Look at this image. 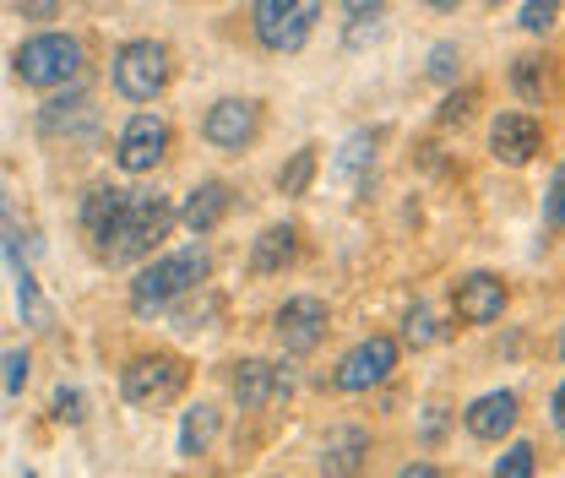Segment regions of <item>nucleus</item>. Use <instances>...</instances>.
I'll use <instances>...</instances> for the list:
<instances>
[{
	"mask_svg": "<svg viewBox=\"0 0 565 478\" xmlns=\"http://www.w3.org/2000/svg\"><path fill=\"white\" fill-rule=\"evenodd\" d=\"M212 273V256L202 245H185V251H174V256H158V262H147L131 283V316L137 321H152V316H163V310H174L191 288H202Z\"/></svg>",
	"mask_w": 565,
	"mask_h": 478,
	"instance_id": "nucleus-1",
	"label": "nucleus"
},
{
	"mask_svg": "<svg viewBox=\"0 0 565 478\" xmlns=\"http://www.w3.org/2000/svg\"><path fill=\"white\" fill-rule=\"evenodd\" d=\"M82 71H87V50L71 33H33L11 55V76L33 93H61L71 82H82Z\"/></svg>",
	"mask_w": 565,
	"mask_h": 478,
	"instance_id": "nucleus-2",
	"label": "nucleus"
},
{
	"mask_svg": "<svg viewBox=\"0 0 565 478\" xmlns=\"http://www.w3.org/2000/svg\"><path fill=\"white\" fill-rule=\"evenodd\" d=\"M180 223V212H174V196H163V191H126V217H120V234H115V245H109V267H126V262H147L163 240H169V229Z\"/></svg>",
	"mask_w": 565,
	"mask_h": 478,
	"instance_id": "nucleus-3",
	"label": "nucleus"
},
{
	"mask_svg": "<svg viewBox=\"0 0 565 478\" xmlns=\"http://www.w3.org/2000/svg\"><path fill=\"white\" fill-rule=\"evenodd\" d=\"M169 76H174V61H169V44L163 39H131L109 61V82H115V93L126 104H152L169 87Z\"/></svg>",
	"mask_w": 565,
	"mask_h": 478,
	"instance_id": "nucleus-4",
	"label": "nucleus"
},
{
	"mask_svg": "<svg viewBox=\"0 0 565 478\" xmlns=\"http://www.w3.org/2000/svg\"><path fill=\"white\" fill-rule=\"evenodd\" d=\"M191 386V364L180 353H137L126 370H120V397L131 408H163L174 403L180 392Z\"/></svg>",
	"mask_w": 565,
	"mask_h": 478,
	"instance_id": "nucleus-5",
	"label": "nucleus"
},
{
	"mask_svg": "<svg viewBox=\"0 0 565 478\" xmlns=\"http://www.w3.org/2000/svg\"><path fill=\"white\" fill-rule=\"evenodd\" d=\"M316 22H321V0H256L250 6V33L273 55L305 50L310 33H316Z\"/></svg>",
	"mask_w": 565,
	"mask_h": 478,
	"instance_id": "nucleus-6",
	"label": "nucleus"
},
{
	"mask_svg": "<svg viewBox=\"0 0 565 478\" xmlns=\"http://www.w3.org/2000/svg\"><path fill=\"white\" fill-rule=\"evenodd\" d=\"M169 147H174L169 120L152 115V109H141V115H131V120L120 126V137H115V163H120L126 174H152V169L169 158Z\"/></svg>",
	"mask_w": 565,
	"mask_h": 478,
	"instance_id": "nucleus-7",
	"label": "nucleus"
},
{
	"mask_svg": "<svg viewBox=\"0 0 565 478\" xmlns=\"http://www.w3.org/2000/svg\"><path fill=\"white\" fill-rule=\"evenodd\" d=\"M327 327H332V310H327V299H316V294L282 299L278 316H273V338H278L282 353H316V348L327 342Z\"/></svg>",
	"mask_w": 565,
	"mask_h": 478,
	"instance_id": "nucleus-8",
	"label": "nucleus"
},
{
	"mask_svg": "<svg viewBox=\"0 0 565 478\" xmlns=\"http://www.w3.org/2000/svg\"><path fill=\"white\" fill-rule=\"evenodd\" d=\"M262 137V104L256 98H217L202 115V141L217 152H245Z\"/></svg>",
	"mask_w": 565,
	"mask_h": 478,
	"instance_id": "nucleus-9",
	"label": "nucleus"
},
{
	"mask_svg": "<svg viewBox=\"0 0 565 478\" xmlns=\"http://www.w3.org/2000/svg\"><path fill=\"white\" fill-rule=\"evenodd\" d=\"M288 392H294V375H288L282 364H273V359H239L234 375H228V397H234L245 413L288 403Z\"/></svg>",
	"mask_w": 565,
	"mask_h": 478,
	"instance_id": "nucleus-10",
	"label": "nucleus"
},
{
	"mask_svg": "<svg viewBox=\"0 0 565 478\" xmlns=\"http://www.w3.org/2000/svg\"><path fill=\"white\" fill-rule=\"evenodd\" d=\"M392 370H397V338H364L353 342L343 364L332 370V386L338 392H370V386L392 381Z\"/></svg>",
	"mask_w": 565,
	"mask_h": 478,
	"instance_id": "nucleus-11",
	"label": "nucleus"
},
{
	"mask_svg": "<svg viewBox=\"0 0 565 478\" xmlns=\"http://www.w3.org/2000/svg\"><path fill=\"white\" fill-rule=\"evenodd\" d=\"M39 131L50 141H87L93 131H98V109H93V98H87V87L82 82H71V87H61L44 109H39Z\"/></svg>",
	"mask_w": 565,
	"mask_h": 478,
	"instance_id": "nucleus-12",
	"label": "nucleus"
},
{
	"mask_svg": "<svg viewBox=\"0 0 565 478\" xmlns=\"http://www.w3.org/2000/svg\"><path fill=\"white\" fill-rule=\"evenodd\" d=\"M490 152L500 158V163H511V169L533 163V158L544 152V120L527 115V109H505V115H494L490 120Z\"/></svg>",
	"mask_w": 565,
	"mask_h": 478,
	"instance_id": "nucleus-13",
	"label": "nucleus"
},
{
	"mask_svg": "<svg viewBox=\"0 0 565 478\" xmlns=\"http://www.w3.org/2000/svg\"><path fill=\"white\" fill-rule=\"evenodd\" d=\"M505 283L494 273H468L451 283V310H457V321L462 327H490V321H500L505 316Z\"/></svg>",
	"mask_w": 565,
	"mask_h": 478,
	"instance_id": "nucleus-14",
	"label": "nucleus"
},
{
	"mask_svg": "<svg viewBox=\"0 0 565 478\" xmlns=\"http://www.w3.org/2000/svg\"><path fill=\"white\" fill-rule=\"evenodd\" d=\"M370 463V429L364 424H332L321 452H316V474L321 478H359Z\"/></svg>",
	"mask_w": 565,
	"mask_h": 478,
	"instance_id": "nucleus-15",
	"label": "nucleus"
},
{
	"mask_svg": "<svg viewBox=\"0 0 565 478\" xmlns=\"http://www.w3.org/2000/svg\"><path fill=\"white\" fill-rule=\"evenodd\" d=\"M120 217H126V191L120 185H93L82 196V240L93 245V256L104 262L115 234H120Z\"/></svg>",
	"mask_w": 565,
	"mask_h": 478,
	"instance_id": "nucleus-16",
	"label": "nucleus"
},
{
	"mask_svg": "<svg viewBox=\"0 0 565 478\" xmlns=\"http://www.w3.org/2000/svg\"><path fill=\"white\" fill-rule=\"evenodd\" d=\"M174 212H180V223L202 240V234H212V229L234 212V185H228V180H202V185L185 191V202L174 206Z\"/></svg>",
	"mask_w": 565,
	"mask_h": 478,
	"instance_id": "nucleus-17",
	"label": "nucleus"
},
{
	"mask_svg": "<svg viewBox=\"0 0 565 478\" xmlns=\"http://www.w3.org/2000/svg\"><path fill=\"white\" fill-rule=\"evenodd\" d=\"M516 418H522V403H516V392H484V397H473L468 413H462V424H468V435L473 440H505L511 429H516Z\"/></svg>",
	"mask_w": 565,
	"mask_h": 478,
	"instance_id": "nucleus-18",
	"label": "nucleus"
},
{
	"mask_svg": "<svg viewBox=\"0 0 565 478\" xmlns=\"http://www.w3.org/2000/svg\"><path fill=\"white\" fill-rule=\"evenodd\" d=\"M294 256H299V229H294V223H273V229H262L256 245H250V273L278 277L282 267H294Z\"/></svg>",
	"mask_w": 565,
	"mask_h": 478,
	"instance_id": "nucleus-19",
	"label": "nucleus"
},
{
	"mask_svg": "<svg viewBox=\"0 0 565 478\" xmlns=\"http://www.w3.org/2000/svg\"><path fill=\"white\" fill-rule=\"evenodd\" d=\"M370 169H375V131H353L338 147V163H332V180L353 185V191H370Z\"/></svg>",
	"mask_w": 565,
	"mask_h": 478,
	"instance_id": "nucleus-20",
	"label": "nucleus"
},
{
	"mask_svg": "<svg viewBox=\"0 0 565 478\" xmlns=\"http://www.w3.org/2000/svg\"><path fill=\"white\" fill-rule=\"evenodd\" d=\"M511 93L522 104H544L555 93V61L550 55H516L511 61Z\"/></svg>",
	"mask_w": 565,
	"mask_h": 478,
	"instance_id": "nucleus-21",
	"label": "nucleus"
},
{
	"mask_svg": "<svg viewBox=\"0 0 565 478\" xmlns=\"http://www.w3.org/2000/svg\"><path fill=\"white\" fill-rule=\"evenodd\" d=\"M217 440V408L212 403H191L180 418V457H207V446Z\"/></svg>",
	"mask_w": 565,
	"mask_h": 478,
	"instance_id": "nucleus-22",
	"label": "nucleus"
},
{
	"mask_svg": "<svg viewBox=\"0 0 565 478\" xmlns=\"http://www.w3.org/2000/svg\"><path fill=\"white\" fill-rule=\"evenodd\" d=\"M174 321H180V332H212L207 321H223V299L202 283V288H191V294H185V305H180V316H174Z\"/></svg>",
	"mask_w": 565,
	"mask_h": 478,
	"instance_id": "nucleus-23",
	"label": "nucleus"
},
{
	"mask_svg": "<svg viewBox=\"0 0 565 478\" xmlns=\"http://www.w3.org/2000/svg\"><path fill=\"white\" fill-rule=\"evenodd\" d=\"M316 169H321V163H316V147H299V152L278 169V191L282 196H305L310 180H316Z\"/></svg>",
	"mask_w": 565,
	"mask_h": 478,
	"instance_id": "nucleus-24",
	"label": "nucleus"
},
{
	"mask_svg": "<svg viewBox=\"0 0 565 478\" xmlns=\"http://www.w3.org/2000/svg\"><path fill=\"white\" fill-rule=\"evenodd\" d=\"M403 342H408V348H429V342H440V321H435V310H429L424 299H414V305H408V316H403Z\"/></svg>",
	"mask_w": 565,
	"mask_h": 478,
	"instance_id": "nucleus-25",
	"label": "nucleus"
},
{
	"mask_svg": "<svg viewBox=\"0 0 565 478\" xmlns=\"http://www.w3.org/2000/svg\"><path fill=\"white\" fill-rule=\"evenodd\" d=\"M424 76H429L435 87H457V76H462V50H457L451 39H440V44L429 50V66H424Z\"/></svg>",
	"mask_w": 565,
	"mask_h": 478,
	"instance_id": "nucleus-26",
	"label": "nucleus"
},
{
	"mask_svg": "<svg viewBox=\"0 0 565 478\" xmlns=\"http://www.w3.org/2000/svg\"><path fill=\"white\" fill-rule=\"evenodd\" d=\"M533 468H539V452H533L527 440H511V446L500 452V463H494L490 478H533Z\"/></svg>",
	"mask_w": 565,
	"mask_h": 478,
	"instance_id": "nucleus-27",
	"label": "nucleus"
},
{
	"mask_svg": "<svg viewBox=\"0 0 565 478\" xmlns=\"http://www.w3.org/2000/svg\"><path fill=\"white\" fill-rule=\"evenodd\" d=\"M561 6L565 0H522L516 28H522V33H550V28L561 22Z\"/></svg>",
	"mask_w": 565,
	"mask_h": 478,
	"instance_id": "nucleus-28",
	"label": "nucleus"
},
{
	"mask_svg": "<svg viewBox=\"0 0 565 478\" xmlns=\"http://www.w3.org/2000/svg\"><path fill=\"white\" fill-rule=\"evenodd\" d=\"M50 408H55V418H61V424H82V418H87V397H82L76 386H55Z\"/></svg>",
	"mask_w": 565,
	"mask_h": 478,
	"instance_id": "nucleus-29",
	"label": "nucleus"
},
{
	"mask_svg": "<svg viewBox=\"0 0 565 478\" xmlns=\"http://www.w3.org/2000/svg\"><path fill=\"white\" fill-rule=\"evenodd\" d=\"M0 370H6V375H0V381H6V392L17 397V392L28 386V370H33V359H28V348H11V353L0 359Z\"/></svg>",
	"mask_w": 565,
	"mask_h": 478,
	"instance_id": "nucleus-30",
	"label": "nucleus"
},
{
	"mask_svg": "<svg viewBox=\"0 0 565 478\" xmlns=\"http://www.w3.org/2000/svg\"><path fill=\"white\" fill-rule=\"evenodd\" d=\"M544 223H550V229H565V163L550 174V191H544Z\"/></svg>",
	"mask_w": 565,
	"mask_h": 478,
	"instance_id": "nucleus-31",
	"label": "nucleus"
},
{
	"mask_svg": "<svg viewBox=\"0 0 565 478\" xmlns=\"http://www.w3.org/2000/svg\"><path fill=\"white\" fill-rule=\"evenodd\" d=\"M473 104H479V87H462V93H451V98L440 104V126H462V120L473 115Z\"/></svg>",
	"mask_w": 565,
	"mask_h": 478,
	"instance_id": "nucleus-32",
	"label": "nucleus"
},
{
	"mask_svg": "<svg viewBox=\"0 0 565 478\" xmlns=\"http://www.w3.org/2000/svg\"><path fill=\"white\" fill-rule=\"evenodd\" d=\"M386 11V0H343V17H349L353 28H364V22H375Z\"/></svg>",
	"mask_w": 565,
	"mask_h": 478,
	"instance_id": "nucleus-33",
	"label": "nucleus"
},
{
	"mask_svg": "<svg viewBox=\"0 0 565 478\" xmlns=\"http://www.w3.org/2000/svg\"><path fill=\"white\" fill-rule=\"evenodd\" d=\"M55 6H61V0H17V11H22L28 22H50V17H55Z\"/></svg>",
	"mask_w": 565,
	"mask_h": 478,
	"instance_id": "nucleus-34",
	"label": "nucleus"
},
{
	"mask_svg": "<svg viewBox=\"0 0 565 478\" xmlns=\"http://www.w3.org/2000/svg\"><path fill=\"white\" fill-rule=\"evenodd\" d=\"M440 435H446V408H424V440L435 446Z\"/></svg>",
	"mask_w": 565,
	"mask_h": 478,
	"instance_id": "nucleus-35",
	"label": "nucleus"
},
{
	"mask_svg": "<svg viewBox=\"0 0 565 478\" xmlns=\"http://www.w3.org/2000/svg\"><path fill=\"white\" fill-rule=\"evenodd\" d=\"M392 478H446V474H440L435 463H403V468H397Z\"/></svg>",
	"mask_w": 565,
	"mask_h": 478,
	"instance_id": "nucleus-36",
	"label": "nucleus"
},
{
	"mask_svg": "<svg viewBox=\"0 0 565 478\" xmlns=\"http://www.w3.org/2000/svg\"><path fill=\"white\" fill-rule=\"evenodd\" d=\"M17 234V223H11V196L0 191V251H6V240Z\"/></svg>",
	"mask_w": 565,
	"mask_h": 478,
	"instance_id": "nucleus-37",
	"label": "nucleus"
},
{
	"mask_svg": "<svg viewBox=\"0 0 565 478\" xmlns=\"http://www.w3.org/2000/svg\"><path fill=\"white\" fill-rule=\"evenodd\" d=\"M550 413H555V429L565 435V381L555 386V397H550Z\"/></svg>",
	"mask_w": 565,
	"mask_h": 478,
	"instance_id": "nucleus-38",
	"label": "nucleus"
},
{
	"mask_svg": "<svg viewBox=\"0 0 565 478\" xmlns=\"http://www.w3.org/2000/svg\"><path fill=\"white\" fill-rule=\"evenodd\" d=\"M462 0H429V11H457Z\"/></svg>",
	"mask_w": 565,
	"mask_h": 478,
	"instance_id": "nucleus-39",
	"label": "nucleus"
},
{
	"mask_svg": "<svg viewBox=\"0 0 565 478\" xmlns=\"http://www.w3.org/2000/svg\"><path fill=\"white\" fill-rule=\"evenodd\" d=\"M561 359H565V338H561Z\"/></svg>",
	"mask_w": 565,
	"mask_h": 478,
	"instance_id": "nucleus-40",
	"label": "nucleus"
},
{
	"mask_svg": "<svg viewBox=\"0 0 565 478\" xmlns=\"http://www.w3.org/2000/svg\"><path fill=\"white\" fill-rule=\"evenodd\" d=\"M490 6H505V0H490Z\"/></svg>",
	"mask_w": 565,
	"mask_h": 478,
	"instance_id": "nucleus-41",
	"label": "nucleus"
}]
</instances>
